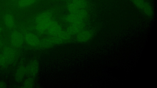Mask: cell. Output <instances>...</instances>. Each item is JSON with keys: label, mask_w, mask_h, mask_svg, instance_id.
<instances>
[{"label": "cell", "mask_w": 157, "mask_h": 88, "mask_svg": "<svg viewBox=\"0 0 157 88\" xmlns=\"http://www.w3.org/2000/svg\"><path fill=\"white\" fill-rule=\"evenodd\" d=\"M63 43L64 42L58 36H50L40 39L39 46L42 49H48Z\"/></svg>", "instance_id": "1"}, {"label": "cell", "mask_w": 157, "mask_h": 88, "mask_svg": "<svg viewBox=\"0 0 157 88\" xmlns=\"http://www.w3.org/2000/svg\"><path fill=\"white\" fill-rule=\"evenodd\" d=\"M134 5L144 14L151 16L153 13L152 8L145 0H130Z\"/></svg>", "instance_id": "2"}, {"label": "cell", "mask_w": 157, "mask_h": 88, "mask_svg": "<svg viewBox=\"0 0 157 88\" xmlns=\"http://www.w3.org/2000/svg\"><path fill=\"white\" fill-rule=\"evenodd\" d=\"M39 66V63L37 60H32L25 66L26 75L30 77H35L38 72Z\"/></svg>", "instance_id": "3"}, {"label": "cell", "mask_w": 157, "mask_h": 88, "mask_svg": "<svg viewBox=\"0 0 157 88\" xmlns=\"http://www.w3.org/2000/svg\"><path fill=\"white\" fill-rule=\"evenodd\" d=\"M76 35V39L78 42L85 43L92 39L94 33L92 30L83 29Z\"/></svg>", "instance_id": "4"}, {"label": "cell", "mask_w": 157, "mask_h": 88, "mask_svg": "<svg viewBox=\"0 0 157 88\" xmlns=\"http://www.w3.org/2000/svg\"><path fill=\"white\" fill-rule=\"evenodd\" d=\"M10 37L11 44L13 47L18 48L22 46L24 38L21 33L17 31H14L11 32Z\"/></svg>", "instance_id": "5"}, {"label": "cell", "mask_w": 157, "mask_h": 88, "mask_svg": "<svg viewBox=\"0 0 157 88\" xmlns=\"http://www.w3.org/2000/svg\"><path fill=\"white\" fill-rule=\"evenodd\" d=\"M85 24L84 21L71 24L67 28L66 31L71 35H77L84 29Z\"/></svg>", "instance_id": "6"}, {"label": "cell", "mask_w": 157, "mask_h": 88, "mask_svg": "<svg viewBox=\"0 0 157 88\" xmlns=\"http://www.w3.org/2000/svg\"><path fill=\"white\" fill-rule=\"evenodd\" d=\"M25 39L27 43L31 46L36 47L39 46L40 39L35 34L27 33L25 35Z\"/></svg>", "instance_id": "7"}, {"label": "cell", "mask_w": 157, "mask_h": 88, "mask_svg": "<svg viewBox=\"0 0 157 88\" xmlns=\"http://www.w3.org/2000/svg\"><path fill=\"white\" fill-rule=\"evenodd\" d=\"M62 30L59 24L53 20L47 31L50 36H53L57 35Z\"/></svg>", "instance_id": "8"}, {"label": "cell", "mask_w": 157, "mask_h": 88, "mask_svg": "<svg viewBox=\"0 0 157 88\" xmlns=\"http://www.w3.org/2000/svg\"><path fill=\"white\" fill-rule=\"evenodd\" d=\"M52 20L51 19L36 24V30L40 34L44 33L47 31Z\"/></svg>", "instance_id": "9"}, {"label": "cell", "mask_w": 157, "mask_h": 88, "mask_svg": "<svg viewBox=\"0 0 157 88\" xmlns=\"http://www.w3.org/2000/svg\"><path fill=\"white\" fill-rule=\"evenodd\" d=\"M52 15V13L50 11H46L40 13L36 18L35 21L36 24L51 19Z\"/></svg>", "instance_id": "10"}, {"label": "cell", "mask_w": 157, "mask_h": 88, "mask_svg": "<svg viewBox=\"0 0 157 88\" xmlns=\"http://www.w3.org/2000/svg\"><path fill=\"white\" fill-rule=\"evenodd\" d=\"M26 75L25 67L22 62L21 63L17 70L15 74V79L17 82L21 81Z\"/></svg>", "instance_id": "11"}, {"label": "cell", "mask_w": 157, "mask_h": 88, "mask_svg": "<svg viewBox=\"0 0 157 88\" xmlns=\"http://www.w3.org/2000/svg\"><path fill=\"white\" fill-rule=\"evenodd\" d=\"M5 25L9 28H13L15 25V20L13 16L10 13L5 14L3 18Z\"/></svg>", "instance_id": "12"}, {"label": "cell", "mask_w": 157, "mask_h": 88, "mask_svg": "<svg viewBox=\"0 0 157 88\" xmlns=\"http://www.w3.org/2000/svg\"><path fill=\"white\" fill-rule=\"evenodd\" d=\"M2 53L10 62L12 61L15 55L14 50L12 48L9 47H5L3 50Z\"/></svg>", "instance_id": "13"}, {"label": "cell", "mask_w": 157, "mask_h": 88, "mask_svg": "<svg viewBox=\"0 0 157 88\" xmlns=\"http://www.w3.org/2000/svg\"><path fill=\"white\" fill-rule=\"evenodd\" d=\"M66 21L71 24H75L82 21L83 20L80 19L75 14L70 13L65 18Z\"/></svg>", "instance_id": "14"}, {"label": "cell", "mask_w": 157, "mask_h": 88, "mask_svg": "<svg viewBox=\"0 0 157 88\" xmlns=\"http://www.w3.org/2000/svg\"><path fill=\"white\" fill-rule=\"evenodd\" d=\"M36 0H20L18 3V6L20 8H24L33 4Z\"/></svg>", "instance_id": "15"}, {"label": "cell", "mask_w": 157, "mask_h": 88, "mask_svg": "<svg viewBox=\"0 0 157 88\" xmlns=\"http://www.w3.org/2000/svg\"><path fill=\"white\" fill-rule=\"evenodd\" d=\"M75 14L82 20H84L88 15L87 11L85 9H79Z\"/></svg>", "instance_id": "16"}, {"label": "cell", "mask_w": 157, "mask_h": 88, "mask_svg": "<svg viewBox=\"0 0 157 88\" xmlns=\"http://www.w3.org/2000/svg\"><path fill=\"white\" fill-rule=\"evenodd\" d=\"M72 2L79 9H85L87 3L85 0H73Z\"/></svg>", "instance_id": "17"}, {"label": "cell", "mask_w": 157, "mask_h": 88, "mask_svg": "<svg viewBox=\"0 0 157 88\" xmlns=\"http://www.w3.org/2000/svg\"><path fill=\"white\" fill-rule=\"evenodd\" d=\"M34 84L33 78L29 77L24 81V88H31L33 87Z\"/></svg>", "instance_id": "18"}, {"label": "cell", "mask_w": 157, "mask_h": 88, "mask_svg": "<svg viewBox=\"0 0 157 88\" xmlns=\"http://www.w3.org/2000/svg\"><path fill=\"white\" fill-rule=\"evenodd\" d=\"M67 9L70 13L75 14L79 9L73 2L67 5Z\"/></svg>", "instance_id": "19"}, {"label": "cell", "mask_w": 157, "mask_h": 88, "mask_svg": "<svg viewBox=\"0 0 157 88\" xmlns=\"http://www.w3.org/2000/svg\"><path fill=\"white\" fill-rule=\"evenodd\" d=\"M10 63L9 61L2 53L0 54V66L5 67L7 66Z\"/></svg>", "instance_id": "20"}, {"label": "cell", "mask_w": 157, "mask_h": 88, "mask_svg": "<svg viewBox=\"0 0 157 88\" xmlns=\"http://www.w3.org/2000/svg\"><path fill=\"white\" fill-rule=\"evenodd\" d=\"M6 86V85L3 82H0V88H5Z\"/></svg>", "instance_id": "21"}, {"label": "cell", "mask_w": 157, "mask_h": 88, "mask_svg": "<svg viewBox=\"0 0 157 88\" xmlns=\"http://www.w3.org/2000/svg\"><path fill=\"white\" fill-rule=\"evenodd\" d=\"M1 46H2V43H1V41H0V48H1Z\"/></svg>", "instance_id": "22"}, {"label": "cell", "mask_w": 157, "mask_h": 88, "mask_svg": "<svg viewBox=\"0 0 157 88\" xmlns=\"http://www.w3.org/2000/svg\"><path fill=\"white\" fill-rule=\"evenodd\" d=\"M1 26L0 25V33L1 31Z\"/></svg>", "instance_id": "23"}, {"label": "cell", "mask_w": 157, "mask_h": 88, "mask_svg": "<svg viewBox=\"0 0 157 88\" xmlns=\"http://www.w3.org/2000/svg\"></svg>", "instance_id": "24"}]
</instances>
